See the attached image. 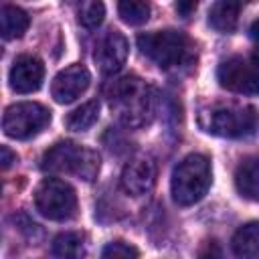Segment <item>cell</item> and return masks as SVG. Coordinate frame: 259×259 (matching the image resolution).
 I'll return each mask as SVG.
<instances>
[{"label": "cell", "mask_w": 259, "mask_h": 259, "mask_svg": "<svg viewBox=\"0 0 259 259\" xmlns=\"http://www.w3.org/2000/svg\"><path fill=\"white\" fill-rule=\"evenodd\" d=\"M117 12H119L123 22L138 26L150 18V4H146L142 0H125V2L117 4Z\"/></svg>", "instance_id": "cell-19"}, {"label": "cell", "mask_w": 259, "mask_h": 259, "mask_svg": "<svg viewBox=\"0 0 259 259\" xmlns=\"http://www.w3.org/2000/svg\"><path fill=\"white\" fill-rule=\"evenodd\" d=\"M249 32H251V36L255 38V40H259V18L251 24V28H249Z\"/></svg>", "instance_id": "cell-25"}, {"label": "cell", "mask_w": 259, "mask_h": 259, "mask_svg": "<svg viewBox=\"0 0 259 259\" xmlns=\"http://www.w3.org/2000/svg\"><path fill=\"white\" fill-rule=\"evenodd\" d=\"M156 164L148 156H138L130 160L121 172V188L132 196H142L154 188Z\"/></svg>", "instance_id": "cell-11"}, {"label": "cell", "mask_w": 259, "mask_h": 259, "mask_svg": "<svg viewBox=\"0 0 259 259\" xmlns=\"http://www.w3.org/2000/svg\"><path fill=\"white\" fill-rule=\"evenodd\" d=\"M198 259H225V255L217 241H206L198 253Z\"/></svg>", "instance_id": "cell-22"}, {"label": "cell", "mask_w": 259, "mask_h": 259, "mask_svg": "<svg viewBox=\"0 0 259 259\" xmlns=\"http://www.w3.org/2000/svg\"><path fill=\"white\" fill-rule=\"evenodd\" d=\"M51 123V111L36 101H20L8 105L2 117V130L8 138L28 140Z\"/></svg>", "instance_id": "cell-7"}, {"label": "cell", "mask_w": 259, "mask_h": 259, "mask_svg": "<svg viewBox=\"0 0 259 259\" xmlns=\"http://www.w3.org/2000/svg\"><path fill=\"white\" fill-rule=\"evenodd\" d=\"M0 154H2V160H0V162H2V168H4V170L10 168L12 162H16V154H14L8 146H2V148H0Z\"/></svg>", "instance_id": "cell-23"}, {"label": "cell", "mask_w": 259, "mask_h": 259, "mask_svg": "<svg viewBox=\"0 0 259 259\" xmlns=\"http://www.w3.org/2000/svg\"><path fill=\"white\" fill-rule=\"evenodd\" d=\"M101 259H140V253L134 245L125 241H111L103 247Z\"/></svg>", "instance_id": "cell-21"}, {"label": "cell", "mask_w": 259, "mask_h": 259, "mask_svg": "<svg viewBox=\"0 0 259 259\" xmlns=\"http://www.w3.org/2000/svg\"><path fill=\"white\" fill-rule=\"evenodd\" d=\"M221 87L239 95H259V67L243 57H229L217 69Z\"/></svg>", "instance_id": "cell-8"}, {"label": "cell", "mask_w": 259, "mask_h": 259, "mask_svg": "<svg viewBox=\"0 0 259 259\" xmlns=\"http://www.w3.org/2000/svg\"><path fill=\"white\" fill-rule=\"evenodd\" d=\"M239 12V2H214L208 10V24L219 32H233L237 28Z\"/></svg>", "instance_id": "cell-17"}, {"label": "cell", "mask_w": 259, "mask_h": 259, "mask_svg": "<svg viewBox=\"0 0 259 259\" xmlns=\"http://www.w3.org/2000/svg\"><path fill=\"white\" fill-rule=\"evenodd\" d=\"M42 79H45V65L34 55L16 57L8 73V83L14 93H32L42 85Z\"/></svg>", "instance_id": "cell-10"}, {"label": "cell", "mask_w": 259, "mask_h": 259, "mask_svg": "<svg viewBox=\"0 0 259 259\" xmlns=\"http://www.w3.org/2000/svg\"><path fill=\"white\" fill-rule=\"evenodd\" d=\"M34 206L49 221H69L77 214V194L69 182L45 178L34 190Z\"/></svg>", "instance_id": "cell-6"}, {"label": "cell", "mask_w": 259, "mask_h": 259, "mask_svg": "<svg viewBox=\"0 0 259 259\" xmlns=\"http://www.w3.org/2000/svg\"><path fill=\"white\" fill-rule=\"evenodd\" d=\"M253 63L259 67V47H257V49H255V53H253Z\"/></svg>", "instance_id": "cell-26"}, {"label": "cell", "mask_w": 259, "mask_h": 259, "mask_svg": "<svg viewBox=\"0 0 259 259\" xmlns=\"http://www.w3.org/2000/svg\"><path fill=\"white\" fill-rule=\"evenodd\" d=\"M198 123L206 134L219 138H245L255 132L259 115L251 105L217 103L200 109Z\"/></svg>", "instance_id": "cell-3"}, {"label": "cell", "mask_w": 259, "mask_h": 259, "mask_svg": "<svg viewBox=\"0 0 259 259\" xmlns=\"http://www.w3.org/2000/svg\"><path fill=\"white\" fill-rule=\"evenodd\" d=\"M194 8H196V4H194V2H178V4H176V10H178L182 16H188Z\"/></svg>", "instance_id": "cell-24"}, {"label": "cell", "mask_w": 259, "mask_h": 259, "mask_svg": "<svg viewBox=\"0 0 259 259\" xmlns=\"http://www.w3.org/2000/svg\"><path fill=\"white\" fill-rule=\"evenodd\" d=\"M99 117V101H87L81 107H77L75 111L69 113L67 117V127L73 132H85L89 130Z\"/></svg>", "instance_id": "cell-18"}, {"label": "cell", "mask_w": 259, "mask_h": 259, "mask_svg": "<svg viewBox=\"0 0 259 259\" xmlns=\"http://www.w3.org/2000/svg\"><path fill=\"white\" fill-rule=\"evenodd\" d=\"M103 16H105V6L101 2H95V0L83 2L79 8V22L85 28H97L103 22Z\"/></svg>", "instance_id": "cell-20"}, {"label": "cell", "mask_w": 259, "mask_h": 259, "mask_svg": "<svg viewBox=\"0 0 259 259\" xmlns=\"http://www.w3.org/2000/svg\"><path fill=\"white\" fill-rule=\"evenodd\" d=\"M237 192L249 200H259V158H245L235 170Z\"/></svg>", "instance_id": "cell-14"}, {"label": "cell", "mask_w": 259, "mask_h": 259, "mask_svg": "<svg viewBox=\"0 0 259 259\" xmlns=\"http://www.w3.org/2000/svg\"><path fill=\"white\" fill-rule=\"evenodd\" d=\"M28 24H30V18L22 8L12 6V4H4L0 8V30L6 40L20 38L26 32Z\"/></svg>", "instance_id": "cell-16"}, {"label": "cell", "mask_w": 259, "mask_h": 259, "mask_svg": "<svg viewBox=\"0 0 259 259\" xmlns=\"http://www.w3.org/2000/svg\"><path fill=\"white\" fill-rule=\"evenodd\" d=\"M237 259H259V223L251 221L237 229L231 241Z\"/></svg>", "instance_id": "cell-13"}, {"label": "cell", "mask_w": 259, "mask_h": 259, "mask_svg": "<svg viewBox=\"0 0 259 259\" xmlns=\"http://www.w3.org/2000/svg\"><path fill=\"white\" fill-rule=\"evenodd\" d=\"M138 49L160 69H174L188 59V38L170 28L140 34Z\"/></svg>", "instance_id": "cell-5"}, {"label": "cell", "mask_w": 259, "mask_h": 259, "mask_svg": "<svg viewBox=\"0 0 259 259\" xmlns=\"http://www.w3.org/2000/svg\"><path fill=\"white\" fill-rule=\"evenodd\" d=\"M109 105L119 121L130 127H140L152 121L156 109L154 89L138 77H121L109 89Z\"/></svg>", "instance_id": "cell-1"}, {"label": "cell", "mask_w": 259, "mask_h": 259, "mask_svg": "<svg viewBox=\"0 0 259 259\" xmlns=\"http://www.w3.org/2000/svg\"><path fill=\"white\" fill-rule=\"evenodd\" d=\"M210 182L212 170L208 158L202 154H188L174 166L170 180L172 198L180 206H190L208 192Z\"/></svg>", "instance_id": "cell-4"}, {"label": "cell", "mask_w": 259, "mask_h": 259, "mask_svg": "<svg viewBox=\"0 0 259 259\" xmlns=\"http://www.w3.org/2000/svg\"><path fill=\"white\" fill-rule=\"evenodd\" d=\"M93 59L105 75L117 73L127 59V38L119 30L105 32V36L97 42Z\"/></svg>", "instance_id": "cell-12"}, {"label": "cell", "mask_w": 259, "mask_h": 259, "mask_svg": "<svg viewBox=\"0 0 259 259\" xmlns=\"http://www.w3.org/2000/svg\"><path fill=\"white\" fill-rule=\"evenodd\" d=\"M53 255L57 259H85L87 257L85 235L75 233V231L57 235L53 241Z\"/></svg>", "instance_id": "cell-15"}, {"label": "cell", "mask_w": 259, "mask_h": 259, "mask_svg": "<svg viewBox=\"0 0 259 259\" xmlns=\"http://www.w3.org/2000/svg\"><path fill=\"white\" fill-rule=\"evenodd\" d=\"M91 83V73L83 65H71L63 71H59L51 83V95L57 103H73L77 97H81Z\"/></svg>", "instance_id": "cell-9"}, {"label": "cell", "mask_w": 259, "mask_h": 259, "mask_svg": "<svg viewBox=\"0 0 259 259\" xmlns=\"http://www.w3.org/2000/svg\"><path fill=\"white\" fill-rule=\"evenodd\" d=\"M42 170L51 174L75 176L79 180L91 182L99 172V154L87 146L65 140L57 142L42 156Z\"/></svg>", "instance_id": "cell-2"}]
</instances>
